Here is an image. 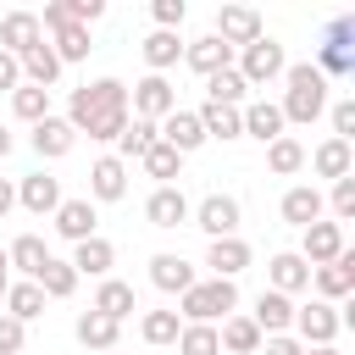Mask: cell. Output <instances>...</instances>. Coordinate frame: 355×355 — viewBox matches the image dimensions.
Returning <instances> with one entry per match:
<instances>
[{
    "instance_id": "obj_1",
    "label": "cell",
    "mask_w": 355,
    "mask_h": 355,
    "mask_svg": "<svg viewBox=\"0 0 355 355\" xmlns=\"http://www.w3.org/2000/svg\"><path fill=\"white\" fill-rule=\"evenodd\" d=\"M105 116H128V83L100 78V83L72 89V100H67V122H72L78 133H89V128L105 122Z\"/></svg>"
},
{
    "instance_id": "obj_2",
    "label": "cell",
    "mask_w": 355,
    "mask_h": 355,
    "mask_svg": "<svg viewBox=\"0 0 355 355\" xmlns=\"http://www.w3.org/2000/svg\"><path fill=\"white\" fill-rule=\"evenodd\" d=\"M283 78H288V100L277 105L283 122H316V116L327 111V78H322L311 61H294Z\"/></svg>"
},
{
    "instance_id": "obj_3",
    "label": "cell",
    "mask_w": 355,
    "mask_h": 355,
    "mask_svg": "<svg viewBox=\"0 0 355 355\" xmlns=\"http://www.w3.org/2000/svg\"><path fill=\"white\" fill-rule=\"evenodd\" d=\"M316 72H322V78H349V72H355V17H333V22L322 28Z\"/></svg>"
},
{
    "instance_id": "obj_4",
    "label": "cell",
    "mask_w": 355,
    "mask_h": 355,
    "mask_svg": "<svg viewBox=\"0 0 355 355\" xmlns=\"http://www.w3.org/2000/svg\"><path fill=\"white\" fill-rule=\"evenodd\" d=\"M178 300H183V322H205V327H211L216 316H222V322L233 316L239 288H233L227 277H211V283H194V288H189V294H178Z\"/></svg>"
},
{
    "instance_id": "obj_5",
    "label": "cell",
    "mask_w": 355,
    "mask_h": 355,
    "mask_svg": "<svg viewBox=\"0 0 355 355\" xmlns=\"http://www.w3.org/2000/svg\"><path fill=\"white\" fill-rule=\"evenodd\" d=\"M233 72L255 89V83L283 78V72H288V55H283V44H277V39H266V33H261L255 44H244V55H239V67H233Z\"/></svg>"
},
{
    "instance_id": "obj_6",
    "label": "cell",
    "mask_w": 355,
    "mask_h": 355,
    "mask_svg": "<svg viewBox=\"0 0 355 355\" xmlns=\"http://www.w3.org/2000/svg\"><path fill=\"white\" fill-rule=\"evenodd\" d=\"M128 105H133L144 122H161V116H172V111H178V89H172L161 72H150V78H139V83H133Z\"/></svg>"
},
{
    "instance_id": "obj_7",
    "label": "cell",
    "mask_w": 355,
    "mask_h": 355,
    "mask_svg": "<svg viewBox=\"0 0 355 355\" xmlns=\"http://www.w3.org/2000/svg\"><path fill=\"white\" fill-rule=\"evenodd\" d=\"M294 327H300L305 349H316V344H333L344 322H338V305H327V300H311V305H294Z\"/></svg>"
},
{
    "instance_id": "obj_8",
    "label": "cell",
    "mask_w": 355,
    "mask_h": 355,
    "mask_svg": "<svg viewBox=\"0 0 355 355\" xmlns=\"http://www.w3.org/2000/svg\"><path fill=\"white\" fill-rule=\"evenodd\" d=\"M189 216H194V227L211 233V239H233V233H239V200H233V194H205Z\"/></svg>"
},
{
    "instance_id": "obj_9",
    "label": "cell",
    "mask_w": 355,
    "mask_h": 355,
    "mask_svg": "<svg viewBox=\"0 0 355 355\" xmlns=\"http://www.w3.org/2000/svg\"><path fill=\"white\" fill-rule=\"evenodd\" d=\"M250 322L261 327V338H277V333H288V327H294V300H288V294H277V288H261V300H255Z\"/></svg>"
},
{
    "instance_id": "obj_10",
    "label": "cell",
    "mask_w": 355,
    "mask_h": 355,
    "mask_svg": "<svg viewBox=\"0 0 355 355\" xmlns=\"http://www.w3.org/2000/svg\"><path fill=\"white\" fill-rule=\"evenodd\" d=\"M216 39H222L227 50H233V44L244 50V44L261 39V17H255L250 6H222V11H216Z\"/></svg>"
},
{
    "instance_id": "obj_11",
    "label": "cell",
    "mask_w": 355,
    "mask_h": 355,
    "mask_svg": "<svg viewBox=\"0 0 355 355\" xmlns=\"http://www.w3.org/2000/svg\"><path fill=\"white\" fill-rule=\"evenodd\" d=\"M300 233H305V250H300L305 266L338 261V250H344V227H338V222H311V227H300Z\"/></svg>"
},
{
    "instance_id": "obj_12",
    "label": "cell",
    "mask_w": 355,
    "mask_h": 355,
    "mask_svg": "<svg viewBox=\"0 0 355 355\" xmlns=\"http://www.w3.org/2000/svg\"><path fill=\"white\" fill-rule=\"evenodd\" d=\"M155 133H161V139H166L178 155H189V150H200V144H205V128H200V116H194V111H183V105H178L172 116H161V128H155Z\"/></svg>"
},
{
    "instance_id": "obj_13",
    "label": "cell",
    "mask_w": 355,
    "mask_h": 355,
    "mask_svg": "<svg viewBox=\"0 0 355 355\" xmlns=\"http://www.w3.org/2000/svg\"><path fill=\"white\" fill-rule=\"evenodd\" d=\"M72 144H78V128H72L67 116H44V122H33V150H39L44 161H61Z\"/></svg>"
},
{
    "instance_id": "obj_14",
    "label": "cell",
    "mask_w": 355,
    "mask_h": 355,
    "mask_svg": "<svg viewBox=\"0 0 355 355\" xmlns=\"http://www.w3.org/2000/svg\"><path fill=\"white\" fill-rule=\"evenodd\" d=\"M94 200H61L55 205V233L61 239H72V244H83V239H94Z\"/></svg>"
},
{
    "instance_id": "obj_15",
    "label": "cell",
    "mask_w": 355,
    "mask_h": 355,
    "mask_svg": "<svg viewBox=\"0 0 355 355\" xmlns=\"http://www.w3.org/2000/svg\"><path fill=\"white\" fill-rule=\"evenodd\" d=\"M150 283L166 288V294H189L200 277H194V266H189L183 255H166V250H161V255H150Z\"/></svg>"
},
{
    "instance_id": "obj_16",
    "label": "cell",
    "mask_w": 355,
    "mask_h": 355,
    "mask_svg": "<svg viewBox=\"0 0 355 355\" xmlns=\"http://www.w3.org/2000/svg\"><path fill=\"white\" fill-rule=\"evenodd\" d=\"M39 39H44V28H39V17H33V11H11V17L0 22V50H6V55L33 50Z\"/></svg>"
},
{
    "instance_id": "obj_17",
    "label": "cell",
    "mask_w": 355,
    "mask_h": 355,
    "mask_svg": "<svg viewBox=\"0 0 355 355\" xmlns=\"http://www.w3.org/2000/svg\"><path fill=\"white\" fill-rule=\"evenodd\" d=\"M144 216H150V227H178V222H189V194L166 183L144 200Z\"/></svg>"
},
{
    "instance_id": "obj_18",
    "label": "cell",
    "mask_w": 355,
    "mask_h": 355,
    "mask_svg": "<svg viewBox=\"0 0 355 355\" xmlns=\"http://www.w3.org/2000/svg\"><path fill=\"white\" fill-rule=\"evenodd\" d=\"M205 266H211L216 277H227V283H233V277L250 266V244H244L239 233H233V239H211V250H205Z\"/></svg>"
},
{
    "instance_id": "obj_19",
    "label": "cell",
    "mask_w": 355,
    "mask_h": 355,
    "mask_svg": "<svg viewBox=\"0 0 355 355\" xmlns=\"http://www.w3.org/2000/svg\"><path fill=\"white\" fill-rule=\"evenodd\" d=\"M116 266V250H111V239H83V244H72V272L78 277H105Z\"/></svg>"
},
{
    "instance_id": "obj_20",
    "label": "cell",
    "mask_w": 355,
    "mask_h": 355,
    "mask_svg": "<svg viewBox=\"0 0 355 355\" xmlns=\"http://www.w3.org/2000/svg\"><path fill=\"white\" fill-rule=\"evenodd\" d=\"M316 288H322V300H327V305H333V300H344V294L355 288V250H338V261L316 266Z\"/></svg>"
},
{
    "instance_id": "obj_21",
    "label": "cell",
    "mask_w": 355,
    "mask_h": 355,
    "mask_svg": "<svg viewBox=\"0 0 355 355\" xmlns=\"http://www.w3.org/2000/svg\"><path fill=\"white\" fill-rule=\"evenodd\" d=\"M89 194H94V200H122V194H128V166H122L116 155H100V161L89 166Z\"/></svg>"
},
{
    "instance_id": "obj_22",
    "label": "cell",
    "mask_w": 355,
    "mask_h": 355,
    "mask_svg": "<svg viewBox=\"0 0 355 355\" xmlns=\"http://www.w3.org/2000/svg\"><path fill=\"white\" fill-rule=\"evenodd\" d=\"M266 277H272V288H277V294H300V288L311 283V266H305L294 250H277V255L266 261Z\"/></svg>"
},
{
    "instance_id": "obj_23",
    "label": "cell",
    "mask_w": 355,
    "mask_h": 355,
    "mask_svg": "<svg viewBox=\"0 0 355 355\" xmlns=\"http://www.w3.org/2000/svg\"><path fill=\"white\" fill-rule=\"evenodd\" d=\"M17 67H22V78H28L33 89H50V83L61 78V61H55V50H50L44 39H39L33 50H22V55H17Z\"/></svg>"
},
{
    "instance_id": "obj_24",
    "label": "cell",
    "mask_w": 355,
    "mask_h": 355,
    "mask_svg": "<svg viewBox=\"0 0 355 355\" xmlns=\"http://www.w3.org/2000/svg\"><path fill=\"white\" fill-rule=\"evenodd\" d=\"M239 122H244V133H250V139H261V144L283 139V111H277L272 100H255V105H244V111H239Z\"/></svg>"
},
{
    "instance_id": "obj_25",
    "label": "cell",
    "mask_w": 355,
    "mask_h": 355,
    "mask_svg": "<svg viewBox=\"0 0 355 355\" xmlns=\"http://www.w3.org/2000/svg\"><path fill=\"white\" fill-rule=\"evenodd\" d=\"M17 200L33 211V216H50L55 205H61V183L50 178V172H33V178H22V189H17Z\"/></svg>"
},
{
    "instance_id": "obj_26",
    "label": "cell",
    "mask_w": 355,
    "mask_h": 355,
    "mask_svg": "<svg viewBox=\"0 0 355 355\" xmlns=\"http://www.w3.org/2000/svg\"><path fill=\"white\" fill-rule=\"evenodd\" d=\"M322 194L311 189V183H294L288 194H283V222H294V227H311V222H322Z\"/></svg>"
},
{
    "instance_id": "obj_27",
    "label": "cell",
    "mask_w": 355,
    "mask_h": 355,
    "mask_svg": "<svg viewBox=\"0 0 355 355\" xmlns=\"http://www.w3.org/2000/svg\"><path fill=\"white\" fill-rule=\"evenodd\" d=\"M116 333H122V322H111V316H100V311H83V316H78V344L94 349V355L116 349Z\"/></svg>"
},
{
    "instance_id": "obj_28",
    "label": "cell",
    "mask_w": 355,
    "mask_h": 355,
    "mask_svg": "<svg viewBox=\"0 0 355 355\" xmlns=\"http://www.w3.org/2000/svg\"><path fill=\"white\" fill-rule=\"evenodd\" d=\"M227 55H233V50H227V44H222L216 33H205V39H194V44H183V61H189V67H194L200 78H211V72H222V67H227Z\"/></svg>"
},
{
    "instance_id": "obj_29",
    "label": "cell",
    "mask_w": 355,
    "mask_h": 355,
    "mask_svg": "<svg viewBox=\"0 0 355 355\" xmlns=\"http://www.w3.org/2000/svg\"><path fill=\"white\" fill-rule=\"evenodd\" d=\"M6 261H11V266L28 277V283H33V277L44 272V261H50V250H44V239H39V233H22V239H11Z\"/></svg>"
},
{
    "instance_id": "obj_30",
    "label": "cell",
    "mask_w": 355,
    "mask_h": 355,
    "mask_svg": "<svg viewBox=\"0 0 355 355\" xmlns=\"http://www.w3.org/2000/svg\"><path fill=\"white\" fill-rule=\"evenodd\" d=\"M216 344H222L227 355H255V349H261V327H255L250 316H227L222 333H216Z\"/></svg>"
},
{
    "instance_id": "obj_31",
    "label": "cell",
    "mask_w": 355,
    "mask_h": 355,
    "mask_svg": "<svg viewBox=\"0 0 355 355\" xmlns=\"http://www.w3.org/2000/svg\"><path fill=\"white\" fill-rule=\"evenodd\" d=\"M194 116H200L205 139H239V133H244V122H239V111H233V105H216V100H205Z\"/></svg>"
},
{
    "instance_id": "obj_32",
    "label": "cell",
    "mask_w": 355,
    "mask_h": 355,
    "mask_svg": "<svg viewBox=\"0 0 355 355\" xmlns=\"http://www.w3.org/2000/svg\"><path fill=\"white\" fill-rule=\"evenodd\" d=\"M349 161H355V155H349V139H322L316 155H311V166H316L322 178H333V183L349 178Z\"/></svg>"
},
{
    "instance_id": "obj_33",
    "label": "cell",
    "mask_w": 355,
    "mask_h": 355,
    "mask_svg": "<svg viewBox=\"0 0 355 355\" xmlns=\"http://www.w3.org/2000/svg\"><path fill=\"white\" fill-rule=\"evenodd\" d=\"M89 311H100V316H111V322H122L128 311H139V305H133V283H116V277H105Z\"/></svg>"
},
{
    "instance_id": "obj_34",
    "label": "cell",
    "mask_w": 355,
    "mask_h": 355,
    "mask_svg": "<svg viewBox=\"0 0 355 355\" xmlns=\"http://www.w3.org/2000/svg\"><path fill=\"white\" fill-rule=\"evenodd\" d=\"M150 144H155V122H144V116H133V122H128V128L116 133V161L128 166V161H139V155H144Z\"/></svg>"
},
{
    "instance_id": "obj_35",
    "label": "cell",
    "mask_w": 355,
    "mask_h": 355,
    "mask_svg": "<svg viewBox=\"0 0 355 355\" xmlns=\"http://www.w3.org/2000/svg\"><path fill=\"white\" fill-rule=\"evenodd\" d=\"M33 283H39V294H44V300H67V294L78 288V272H72V261H55V255H50V261H44V272H39Z\"/></svg>"
},
{
    "instance_id": "obj_36",
    "label": "cell",
    "mask_w": 355,
    "mask_h": 355,
    "mask_svg": "<svg viewBox=\"0 0 355 355\" xmlns=\"http://www.w3.org/2000/svg\"><path fill=\"white\" fill-rule=\"evenodd\" d=\"M6 316H17L22 327H28L33 316H44V294H39V283H11V288H6Z\"/></svg>"
},
{
    "instance_id": "obj_37",
    "label": "cell",
    "mask_w": 355,
    "mask_h": 355,
    "mask_svg": "<svg viewBox=\"0 0 355 355\" xmlns=\"http://www.w3.org/2000/svg\"><path fill=\"white\" fill-rule=\"evenodd\" d=\"M11 111H17V122H44V116H50V89L17 83V89H11Z\"/></svg>"
},
{
    "instance_id": "obj_38",
    "label": "cell",
    "mask_w": 355,
    "mask_h": 355,
    "mask_svg": "<svg viewBox=\"0 0 355 355\" xmlns=\"http://www.w3.org/2000/svg\"><path fill=\"white\" fill-rule=\"evenodd\" d=\"M178 161H183V155H178V150H172V144H166L161 133H155V144H150V150L139 155V166H144L150 178H161V189H166V183L178 178Z\"/></svg>"
},
{
    "instance_id": "obj_39",
    "label": "cell",
    "mask_w": 355,
    "mask_h": 355,
    "mask_svg": "<svg viewBox=\"0 0 355 355\" xmlns=\"http://www.w3.org/2000/svg\"><path fill=\"white\" fill-rule=\"evenodd\" d=\"M178 55H183V39H178V33L155 28V33L144 39V61H150V72H166V67H172Z\"/></svg>"
},
{
    "instance_id": "obj_40",
    "label": "cell",
    "mask_w": 355,
    "mask_h": 355,
    "mask_svg": "<svg viewBox=\"0 0 355 355\" xmlns=\"http://www.w3.org/2000/svg\"><path fill=\"white\" fill-rule=\"evenodd\" d=\"M205 94H211L216 105H233V111H239V100L250 94V83H244L233 67H222V72H211V78H205Z\"/></svg>"
},
{
    "instance_id": "obj_41",
    "label": "cell",
    "mask_w": 355,
    "mask_h": 355,
    "mask_svg": "<svg viewBox=\"0 0 355 355\" xmlns=\"http://www.w3.org/2000/svg\"><path fill=\"white\" fill-rule=\"evenodd\" d=\"M266 166H272L277 178L300 172V166H305V144H300V139H288V133H283V139H272V144H266Z\"/></svg>"
},
{
    "instance_id": "obj_42",
    "label": "cell",
    "mask_w": 355,
    "mask_h": 355,
    "mask_svg": "<svg viewBox=\"0 0 355 355\" xmlns=\"http://www.w3.org/2000/svg\"><path fill=\"white\" fill-rule=\"evenodd\" d=\"M139 333H144V344H178V333H183V322H178V311H144V322H139Z\"/></svg>"
},
{
    "instance_id": "obj_43",
    "label": "cell",
    "mask_w": 355,
    "mask_h": 355,
    "mask_svg": "<svg viewBox=\"0 0 355 355\" xmlns=\"http://www.w3.org/2000/svg\"><path fill=\"white\" fill-rule=\"evenodd\" d=\"M178 355H222L216 327H205V322H183V333H178Z\"/></svg>"
},
{
    "instance_id": "obj_44",
    "label": "cell",
    "mask_w": 355,
    "mask_h": 355,
    "mask_svg": "<svg viewBox=\"0 0 355 355\" xmlns=\"http://www.w3.org/2000/svg\"><path fill=\"white\" fill-rule=\"evenodd\" d=\"M55 61L67 67V61H83L89 55V28H78V22H67V28H55Z\"/></svg>"
},
{
    "instance_id": "obj_45",
    "label": "cell",
    "mask_w": 355,
    "mask_h": 355,
    "mask_svg": "<svg viewBox=\"0 0 355 355\" xmlns=\"http://www.w3.org/2000/svg\"><path fill=\"white\" fill-rule=\"evenodd\" d=\"M22 338H28V327L0 311V355H22Z\"/></svg>"
},
{
    "instance_id": "obj_46",
    "label": "cell",
    "mask_w": 355,
    "mask_h": 355,
    "mask_svg": "<svg viewBox=\"0 0 355 355\" xmlns=\"http://www.w3.org/2000/svg\"><path fill=\"white\" fill-rule=\"evenodd\" d=\"M333 216H338V222L355 216V178H338V183H333Z\"/></svg>"
},
{
    "instance_id": "obj_47",
    "label": "cell",
    "mask_w": 355,
    "mask_h": 355,
    "mask_svg": "<svg viewBox=\"0 0 355 355\" xmlns=\"http://www.w3.org/2000/svg\"><path fill=\"white\" fill-rule=\"evenodd\" d=\"M150 11H155V28H166V33H178V22H183V11H189V6H183V0H155Z\"/></svg>"
},
{
    "instance_id": "obj_48",
    "label": "cell",
    "mask_w": 355,
    "mask_h": 355,
    "mask_svg": "<svg viewBox=\"0 0 355 355\" xmlns=\"http://www.w3.org/2000/svg\"><path fill=\"white\" fill-rule=\"evenodd\" d=\"M67 22H72V0H50V6H44V17H39V28H50V33H55V28H67Z\"/></svg>"
},
{
    "instance_id": "obj_49",
    "label": "cell",
    "mask_w": 355,
    "mask_h": 355,
    "mask_svg": "<svg viewBox=\"0 0 355 355\" xmlns=\"http://www.w3.org/2000/svg\"><path fill=\"white\" fill-rule=\"evenodd\" d=\"M355 133V100H338L333 105V139H349Z\"/></svg>"
},
{
    "instance_id": "obj_50",
    "label": "cell",
    "mask_w": 355,
    "mask_h": 355,
    "mask_svg": "<svg viewBox=\"0 0 355 355\" xmlns=\"http://www.w3.org/2000/svg\"><path fill=\"white\" fill-rule=\"evenodd\" d=\"M266 344V355H305V344L300 338H288V333H277V338H261Z\"/></svg>"
},
{
    "instance_id": "obj_51",
    "label": "cell",
    "mask_w": 355,
    "mask_h": 355,
    "mask_svg": "<svg viewBox=\"0 0 355 355\" xmlns=\"http://www.w3.org/2000/svg\"><path fill=\"white\" fill-rule=\"evenodd\" d=\"M17 83H22V67H17V55H6V50H0V94H6V89H17Z\"/></svg>"
},
{
    "instance_id": "obj_52",
    "label": "cell",
    "mask_w": 355,
    "mask_h": 355,
    "mask_svg": "<svg viewBox=\"0 0 355 355\" xmlns=\"http://www.w3.org/2000/svg\"><path fill=\"white\" fill-rule=\"evenodd\" d=\"M11 205H17V189L0 178V222H6V211H11Z\"/></svg>"
},
{
    "instance_id": "obj_53",
    "label": "cell",
    "mask_w": 355,
    "mask_h": 355,
    "mask_svg": "<svg viewBox=\"0 0 355 355\" xmlns=\"http://www.w3.org/2000/svg\"><path fill=\"white\" fill-rule=\"evenodd\" d=\"M11 155V128H0V161Z\"/></svg>"
},
{
    "instance_id": "obj_54",
    "label": "cell",
    "mask_w": 355,
    "mask_h": 355,
    "mask_svg": "<svg viewBox=\"0 0 355 355\" xmlns=\"http://www.w3.org/2000/svg\"><path fill=\"white\" fill-rule=\"evenodd\" d=\"M305 355H338V349H333V344H316V349H305Z\"/></svg>"
},
{
    "instance_id": "obj_55",
    "label": "cell",
    "mask_w": 355,
    "mask_h": 355,
    "mask_svg": "<svg viewBox=\"0 0 355 355\" xmlns=\"http://www.w3.org/2000/svg\"><path fill=\"white\" fill-rule=\"evenodd\" d=\"M6 266H11V261H6V250H0V283H11V277H6Z\"/></svg>"
},
{
    "instance_id": "obj_56",
    "label": "cell",
    "mask_w": 355,
    "mask_h": 355,
    "mask_svg": "<svg viewBox=\"0 0 355 355\" xmlns=\"http://www.w3.org/2000/svg\"><path fill=\"white\" fill-rule=\"evenodd\" d=\"M105 355H116V349H105Z\"/></svg>"
}]
</instances>
